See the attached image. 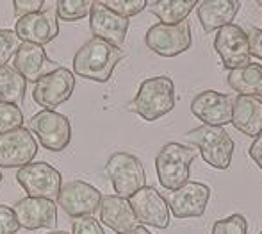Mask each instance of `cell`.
<instances>
[{
	"instance_id": "obj_1",
	"label": "cell",
	"mask_w": 262,
	"mask_h": 234,
	"mask_svg": "<svg viewBox=\"0 0 262 234\" xmlns=\"http://www.w3.org/2000/svg\"><path fill=\"white\" fill-rule=\"evenodd\" d=\"M121 59H123L121 48L111 45L104 40L91 38L75 52L72 70L75 75L82 79L107 83Z\"/></svg>"
},
{
	"instance_id": "obj_2",
	"label": "cell",
	"mask_w": 262,
	"mask_h": 234,
	"mask_svg": "<svg viewBox=\"0 0 262 234\" xmlns=\"http://www.w3.org/2000/svg\"><path fill=\"white\" fill-rule=\"evenodd\" d=\"M175 109V83L168 75L145 79L139 84L134 99L128 102V111L146 122H156Z\"/></svg>"
},
{
	"instance_id": "obj_3",
	"label": "cell",
	"mask_w": 262,
	"mask_h": 234,
	"mask_svg": "<svg viewBox=\"0 0 262 234\" xmlns=\"http://www.w3.org/2000/svg\"><path fill=\"white\" fill-rule=\"evenodd\" d=\"M196 152L182 143H166L156 158L157 179L162 188L175 191L187 183Z\"/></svg>"
},
{
	"instance_id": "obj_4",
	"label": "cell",
	"mask_w": 262,
	"mask_h": 234,
	"mask_svg": "<svg viewBox=\"0 0 262 234\" xmlns=\"http://www.w3.org/2000/svg\"><path fill=\"white\" fill-rule=\"evenodd\" d=\"M186 140L200 150V155L209 166L217 170H227L234 155V140L223 127L200 125L186 134Z\"/></svg>"
},
{
	"instance_id": "obj_5",
	"label": "cell",
	"mask_w": 262,
	"mask_h": 234,
	"mask_svg": "<svg viewBox=\"0 0 262 234\" xmlns=\"http://www.w3.org/2000/svg\"><path fill=\"white\" fill-rule=\"evenodd\" d=\"M105 173L114 193L123 199H130L134 193L146 186V172L143 163L128 152H114L109 155Z\"/></svg>"
},
{
	"instance_id": "obj_6",
	"label": "cell",
	"mask_w": 262,
	"mask_h": 234,
	"mask_svg": "<svg viewBox=\"0 0 262 234\" xmlns=\"http://www.w3.org/2000/svg\"><path fill=\"white\" fill-rule=\"evenodd\" d=\"M29 131L50 152H62L72 143V122L57 111L43 109L36 113L29 120Z\"/></svg>"
},
{
	"instance_id": "obj_7",
	"label": "cell",
	"mask_w": 262,
	"mask_h": 234,
	"mask_svg": "<svg viewBox=\"0 0 262 234\" xmlns=\"http://www.w3.org/2000/svg\"><path fill=\"white\" fill-rule=\"evenodd\" d=\"M145 43L154 54L162 57H175L189 50L193 43L189 22H180L175 25L156 24L146 31Z\"/></svg>"
},
{
	"instance_id": "obj_8",
	"label": "cell",
	"mask_w": 262,
	"mask_h": 234,
	"mask_svg": "<svg viewBox=\"0 0 262 234\" xmlns=\"http://www.w3.org/2000/svg\"><path fill=\"white\" fill-rule=\"evenodd\" d=\"M16 181L25 189L27 197L57 200L62 186V176L57 168L45 161L29 163L18 170Z\"/></svg>"
},
{
	"instance_id": "obj_9",
	"label": "cell",
	"mask_w": 262,
	"mask_h": 234,
	"mask_svg": "<svg viewBox=\"0 0 262 234\" xmlns=\"http://www.w3.org/2000/svg\"><path fill=\"white\" fill-rule=\"evenodd\" d=\"M57 202L59 207H62V211L72 218L93 217L100 209L102 193L86 181L73 179L61 186Z\"/></svg>"
},
{
	"instance_id": "obj_10",
	"label": "cell",
	"mask_w": 262,
	"mask_h": 234,
	"mask_svg": "<svg viewBox=\"0 0 262 234\" xmlns=\"http://www.w3.org/2000/svg\"><path fill=\"white\" fill-rule=\"evenodd\" d=\"M75 90V75L72 70L59 66L55 72L39 79L32 90V99L38 106L55 111L61 104L68 102Z\"/></svg>"
},
{
	"instance_id": "obj_11",
	"label": "cell",
	"mask_w": 262,
	"mask_h": 234,
	"mask_svg": "<svg viewBox=\"0 0 262 234\" xmlns=\"http://www.w3.org/2000/svg\"><path fill=\"white\" fill-rule=\"evenodd\" d=\"M14 32L21 43H34V45H47L59 36V18L55 4L52 7L41 9L39 13L27 14L18 18L14 24Z\"/></svg>"
},
{
	"instance_id": "obj_12",
	"label": "cell",
	"mask_w": 262,
	"mask_h": 234,
	"mask_svg": "<svg viewBox=\"0 0 262 234\" xmlns=\"http://www.w3.org/2000/svg\"><path fill=\"white\" fill-rule=\"evenodd\" d=\"M214 48L220 55L221 63L227 70L243 68L250 63L248 34L239 25L230 24L221 27L214 38Z\"/></svg>"
},
{
	"instance_id": "obj_13",
	"label": "cell",
	"mask_w": 262,
	"mask_h": 234,
	"mask_svg": "<svg viewBox=\"0 0 262 234\" xmlns=\"http://www.w3.org/2000/svg\"><path fill=\"white\" fill-rule=\"evenodd\" d=\"M130 22L120 14L113 13L100 0L91 2L90 9V31L93 38L104 40L111 45L121 48L128 34Z\"/></svg>"
},
{
	"instance_id": "obj_14",
	"label": "cell",
	"mask_w": 262,
	"mask_h": 234,
	"mask_svg": "<svg viewBox=\"0 0 262 234\" xmlns=\"http://www.w3.org/2000/svg\"><path fill=\"white\" fill-rule=\"evenodd\" d=\"M38 154V143L29 129L0 134V168H24Z\"/></svg>"
},
{
	"instance_id": "obj_15",
	"label": "cell",
	"mask_w": 262,
	"mask_h": 234,
	"mask_svg": "<svg viewBox=\"0 0 262 234\" xmlns=\"http://www.w3.org/2000/svg\"><path fill=\"white\" fill-rule=\"evenodd\" d=\"M136 220L141 225H150L156 229H168L169 207L166 199L152 186L141 188L128 199Z\"/></svg>"
},
{
	"instance_id": "obj_16",
	"label": "cell",
	"mask_w": 262,
	"mask_h": 234,
	"mask_svg": "<svg viewBox=\"0 0 262 234\" xmlns=\"http://www.w3.org/2000/svg\"><path fill=\"white\" fill-rule=\"evenodd\" d=\"M210 199V188L204 183L187 181L184 186L169 193L168 207L175 218H196L205 213Z\"/></svg>"
},
{
	"instance_id": "obj_17",
	"label": "cell",
	"mask_w": 262,
	"mask_h": 234,
	"mask_svg": "<svg viewBox=\"0 0 262 234\" xmlns=\"http://www.w3.org/2000/svg\"><path fill=\"white\" fill-rule=\"evenodd\" d=\"M16 220L21 229L38 231V229H54L57 224V206L54 200L24 197L13 207Z\"/></svg>"
},
{
	"instance_id": "obj_18",
	"label": "cell",
	"mask_w": 262,
	"mask_h": 234,
	"mask_svg": "<svg viewBox=\"0 0 262 234\" xmlns=\"http://www.w3.org/2000/svg\"><path fill=\"white\" fill-rule=\"evenodd\" d=\"M234 100L228 95L214 90H205L198 93L191 102V113L210 127H223L232 122Z\"/></svg>"
},
{
	"instance_id": "obj_19",
	"label": "cell",
	"mask_w": 262,
	"mask_h": 234,
	"mask_svg": "<svg viewBox=\"0 0 262 234\" xmlns=\"http://www.w3.org/2000/svg\"><path fill=\"white\" fill-rule=\"evenodd\" d=\"M59 68V63L47 57L45 48L34 43H20L14 54V70L29 83H38L39 79Z\"/></svg>"
},
{
	"instance_id": "obj_20",
	"label": "cell",
	"mask_w": 262,
	"mask_h": 234,
	"mask_svg": "<svg viewBox=\"0 0 262 234\" xmlns=\"http://www.w3.org/2000/svg\"><path fill=\"white\" fill-rule=\"evenodd\" d=\"M100 220L116 234H127L138 227V220L128 199L120 195H105L100 202Z\"/></svg>"
},
{
	"instance_id": "obj_21",
	"label": "cell",
	"mask_w": 262,
	"mask_h": 234,
	"mask_svg": "<svg viewBox=\"0 0 262 234\" xmlns=\"http://www.w3.org/2000/svg\"><path fill=\"white\" fill-rule=\"evenodd\" d=\"M230 124L243 134L257 138L262 132V100L259 96L237 95L234 100Z\"/></svg>"
},
{
	"instance_id": "obj_22",
	"label": "cell",
	"mask_w": 262,
	"mask_h": 234,
	"mask_svg": "<svg viewBox=\"0 0 262 234\" xmlns=\"http://www.w3.org/2000/svg\"><path fill=\"white\" fill-rule=\"evenodd\" d=\"M241 4L237 0H204L198 2L196 13L205 32L220 31L234 22Z\"/></svg>"
},
{
	"instance_id": "obj_23",
	"label": "cell",
	"mask_w": 262,
	"mask_h": 234,
	"mask_svg": "<svg viewBox=\"0 0 262 234\" xmlns=\"http://www.w3.org/2000/svg\"><path fill=\"white\" fill-rule=\"evenodd\" d=\"M228 86L239 95L245 96H262V65L248 63L246 66L232 70L227 77Z\"/></svg>"
},
{
	"instance_id": "obj_24",
	"label": "cell",
	"mask_w": 262,
	"mask_h": 234,
	"mask_svg": "<svg viewBox=\"0 0 262 234\" xmlns=\"http://www.w3.org/2000/svg\"><path fill=\"white\" fill-rule=\"evenodd\" d=\"M196 6V0H157V2H152L150 11L159 18L161 24L175 25L186 22Z\"/></svg>"
},
{
	"instance_id": "obj_25",
	"label": "cell",
	"mask_w": 262,
	"mask_h": 234,
	"mask_svg": "<svg viewBox=\"0 0 262 234\" xmlns=\"http://www.w3.org/2000/svg\"><path fill=\"white\" fill-rule=\"evenodd\" d=\"M27 90V81L14 70V66L0 68V104L21 106Z\"/></svg>"
},
{
	"instance_id": "obj_26",
	"label": "cell",
	"mask_w": 262,
	"mask_h": 234,
	"mask_svg": "<svg viewBox=\"0 0 262 234\" xmlns=\"http://www.w3.org/2000/svg\"><path fill=\"white\" fill-rule=\"evenodd\" d=\"M57 18L62 22H77L84 20L90 14L91 2L90 0H59L55 2Z\"/></svg>"
},
{
	"instance_id": "obj_27",
	"label": "cell",
	"mask_w": 262,
	"mask_h": 234,
	"mask_svg": "<svg viewBox=\"0 0 262 234\" xmlns=\"http://www.w3.org/2000/svg\"><path fill=\"white\" fill-rule=\"evenodd\" d=\"M24 124V113L20 106L14 104H0V134L16 131Z\"/></svg>"
},
{
	"instance_id": "obj_28",
	"label": "cell",
	"mask_w": 262,
	"mask_h": 234,
	"mask_svg": "<svg viewBox=\"0 0 262 234\" xmlns=\"http://www.w3.org/2000/svg\"><path fill=\"white\" fill-rule=\"evenodd\" d=\"M210 234H248V220L243 215H230L214 222Z\"/></svg>"
},
{
	"instance_id": "obj_29",
	"label": "cell",
	"mask_w": 262,
	"mask_h": 234,
	"mask_svg": "<svg viewBox=\"0 0 262 234\" xmlns=\"http://www.w3.org/2000/svg\"><path fill=\"white\" fill-rule=\"evenodd\" d=\"M20 40L13 29H0V68L9 63L11 57H14Z\"/></svg>"
},
{
	"instance_id": "obj_30",
	"label": "cell",
	"mask_w": 262,
	"mask_h": 234,
	"mask_svg": "<svg viewBox=\"0 0 262 234\" xmlns=\"http://www.w3.org/2000/svg\"><path fill=\"white\" fill-rule=\"evenodd\" d=\"M104 4L113 11V13L127 18V20L132 16H136V14H139L146 6H148L146 0H107Z\"/></svg>"
},
{
	"instance_id": "obj_31",
	"label": "cell",
	"mask_w": 262,
	"mask_h": 234,
	"mask_svg": "<svg viewBox=\"0 0 262 234\" xmlns=\"http://www.w3.org/2000/svg\"><path fill=\"white\" fill-rule=\"evenodd\" d=\"M18 231H20V224L13 207L0 204V234H16Z\"/></svg>"
},
{
	"instance_id": "obj_32",
	"label": "cell",
	"mask_w": 262,
	"mask_h": 234,
	"mask_svg": "<svg viewBox=\"0 0 262 234\" xmlns=\"http://www.w3.org/2000/svg\"><path fill=\"white\" fill-rule=\"evenodd\" d=\"M72 234H105L100 222L95 217H80L75 218L72 225Z\"/></svg>"
},
{
	"instance_id": "obj_33",
	"label": "cell",
	"mask_w": 262,
	"mask_h": 234,
	"mask_svg": "<svg viewBox=\"0 0 262 234\" xmlns=\"http://www.w3.org/2000/svg\"><path fill=\"white\" fill-rule=\"evenodd\" d=\"M45 6V0H14L13 2V9H14V16L24 18L27 14H34L39 13Z\"/></svg>"
},
{
	"instance_id": "obj_34",
	"label": "cell",
	"mask_w": 262,
	"mask_h": 234,
	"mask_svg": "<svg viewBox=\"0 0 262 234\" xmlns=\"http://www.w3.org/2000/svg\"><path fill=\"white\" fill-rule=\"evenodd\" d=\"M250 55L262 61V29H253L252 34H248Z\"/></svg>"
},
{
	"instance_id": "obj_35",
	"label": "cell",
	"mask_w": 262,
	"mask_h": 234,
	"mask_svg": "<svg viewBox=\"0 0 262 234\" xmlns=\"http://www.w3.org/2000/svg\"><path fill=\"white\" fill-rule=\"evenodd\" d=\"M250 158L259 165V168L262 170V132L253 140L252 147H250Z\"/></svg>"
},
{
	"instance_id": "obj_36",
	"label": "cell",
	"mask_w": 262,
	"mask_h": 234,
	"mask_svg": "<svg viewBox=\"0 0 262 234\" xmlns=\"http://www.w3.org/2000/svg\"><path fill=\"white\" fill-rule=\"evenodd\" d=\"M127 234H152V232H150L145 225H138V227H134L132 231H128Z\"/></svg>"
},
{
	"instance_id": "obj_37",
	"label": "cell",
	"mask_w": 262,
	"mask_h": 234,
	"mask_svg": "<svg viewBox=\"0 0 262 234\" xmlns=\"http://www.w3.org/2000/svg\"><path fill=\"white\" fill-rule=\"evenodd\" d=\"M49 234H68V232H64V231H54V232H49Z\"/></svg>"
},
{
	"instance_id": "obj_38",
	"label": "cell",
	"mask_w": 262,
	"mask_h": 234,
	"mask_svg": "<svg viewBox=\"0 0 262 234\" xmlns=\"http://www.w3.org/2000/svg\"><path fill=\"white\" fill-rule=\"evenodd\" d=\"M2 179H4V176H2V172H0V183H2Z\"/></svg>"
},
{
	"instance_id": "obj_39",
	"label": "cell",
	"mask_w": 262,
	"mask_h": 234,
	"mask_svg": "<svg viewBox=\"0 0 262 234\" xmlns=\"http://www.w3.org/2000/svg\"><path fill=\"white\" fill-rule=\"evenodd\" d=\"M260 234H262V232H260Z\"/></svg>"
}]
</instances>
